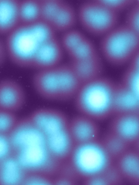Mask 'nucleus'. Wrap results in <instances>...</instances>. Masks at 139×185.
<instances>
[{
	"instance_id": "nucleus-12",
	"label": "nucleus",
	"mask_w": 139,
	"mask_h": 185,
	"mask_svg": "<svg viewBox=\"0 0 139 185\" xmlns=\"http://www.w3.org/2000/svg\"><path fill=\"white\" fill-rule=\"evenodd\" d=\"M58 86V101L73 100L81 86L69 64H61L56 67Z\"/></svg>"
},
{
	"instance_id": "nucleus-1",
	"label": "nucleus",
	"mask_w": 139,
	"mask_h": 185,
	"mask_svg": "<svg viewBox=\"0 0 139 185\" xmlns=\"http://www.w3.org/2000/svg\"><path fill=\"white\" fill-rule=\"evenodd\" d=\"M49 25L41 21L30 24H19L7 35L5 42L7 56L15 65L32 68L40 46L56 37Z\"/></svg>"
},
{
	"instance_id": "nucleus-14",
	"label": "nucleus",
	"mask_w": 139,
	"mask_h": 185,
	"mask_svg": "<svg viewBox=\"0 0 139 185\" xmlns=\"http://www.w3.org/2000/svg\"><path fill=\"white\" fill-rule=\"evenodd\" d=\"M129 113H139V97L116 82L112 116Z\"/></svg>"
},
{
	"instance_id": "nucleus-25",
	"label": "nucleus",
	"mask_w": 139,
	"mask_h": 185,
	"mask_svg": "<svg viewBox=\"0 0 139 185\" xmlns=\"http://www.w3.org/2000/svg\"><path fill=\"white\" fill-rule=\"evenodd\" d=\"M63 33L60 41L64 51L67 54L86 37L81 32L77 30L71 29Z\"/></svg>"
},
{
	"instance_id": "nucleus-30",
	"label": "nucleus",
	"mask_w": 139,
	"mask_h": 185,
	"mask_svg": "<svg viewBox=\"0 0 139 185\" xmlns=\"http://www.w3.org/2000/svg\"><path fill=\"white\" fill-rule=\"evenodd\" d=\"M13 154L9 135L0 134V161Z\"/></svg>"
},
{
	"instance_id": "nucleus-17",
	"label": "nucleus",
	"mask_w": 139,
	"mask_h": 185,
	"mask_svg": "<svg viewBox=\"0 0 139 185\" xmlns=\"http://www.w3.org/2000/svg\"><path fill=\"white\" fill-rule=\"evenodd\" d=\"M116 164L124 179L135 183L139 182V155L136 150L129 149L117 160Z\"/></svg>"
},
{
	"instance_id": "nucleus-13",
	"label": "nucleus",
	"mask_w": 139,
	"mask_h": 185,
	"mask_svg": "<svg viewBox=\"0 0 139 185\" xmlns=\"http://www.w3.org/2000/svg\"><path fill=\"white\" fill-rule=\"evenodd\" d=\"M69 64L82 85L102 76L103 64L98 54L85 59L71 60Z\"/></svg>"
},
{
	"instance_id": "nucleus-24",
	"label": "nucleus",
	"mask_w": 139,
	"mask_h": 185,
	"mask_svg": "<svg viewBox=\"0 0 139 185\" xmlns=\"http://www.w3.org/2000/svg\"><path fill=\"white\" fill-rule=\"evenodd\" d=\"M63 2L61 0H40V21L51 26Z\"/></svg>"
},
{
	"instance_id": "nucleus-7",
	"label": "nucleus",
	"mask_w": 139,
	"mask_h": 185,
	"mask_svg": "<svg viewBox=\"0 0 139 185\" xmlns=\"http://www.w3.org/2000/svg\"><path fill=\"white\" fill-rule=\"evenodd\" d=\"M26 100L25 90L19 83L11 78L0 80V109L16 113L24 107Z\"/></svg>"
},
{
	"instance_id": "nucleus-3",
	"label": "nucleus",
	"mask_w": 139,
	"mask_h": 185,
	"mask_svg": "<svg viewBox=\"0 0 139 185\" xmlns=\"http://www.w3.org/2000/svg\"><path fill=\"white\" fill-rule=\"evenodd\" d=\"M116 83L102 76L82 85L73 100L79 113L96 121L112 116Z\"/></svg>"
},
{
	"instance_id": "nucleus-11",
	"label": "nucleus",
	"mask_w": 139,
	"mask_h": 185,
	"mask_svg": "<svg viewBox=\"0 0 139 185\" xmlns=\"http://www.w3.org/2000/svg\"><path fill=\"white\" fill-rule=\"evenodd\" d=\"M64 52L60 41L56 37L40 46L32 68L38 70L56 67L61 64Z\"/></svg>"
},
{
	"instance_id": "nucleus-6",
	"label": "nucleus",
	"mask_w": 139,
	"mask_h": 185,
	"mask_svg": "<svg viewBox=\"0 0 139 185\" xmlns=\"http://www.w3.org/2000/svg\"><path fill=\"white\" fill-rule=\"evenodd\" d=\"M79 21L89 32L95 35H105L114 28L118 20V12L97 0L87 1L80 6Z\"/></svg>"
},
{
	"instance_id": "nucleus-5",
	"label": "nucleus",
	"mask_w": 139,
	"mask_h": 185,
	"mask_svg": "<svg viewBox=\"0 0 139 185\" xmlns=\"http://www.w3.org/2000/svg\"><path fill=\"white\" fill-rule=\"evenodd\" d=\"M70 157L79 177L85 179L101 173L113 163L101 141L98 139L76 144Z\"/></svg>"
},
{
	"instance_id": "nucleus-19",
	"label": "nucleus",
	"mask_w": 139,
	"mask_h": 185,
	"mask_svg": "<svg viewBox=\"0 0 139 185\" xmlns=\"http://www.w3.org/2000/svg\"><path fill=\"white\" fill-rule=\"evenodd\" d=\"M124 87L139 97V51L133 56L119 82Z\"/></svg>"
},
{
	"instance_id": "nucleus-26",
	"label": "nucleus",
	"mask_w": 139,
	"mask_h": 185,
	"mask_svg": "<svg viewBox=\"0 0 139 185\" xmlns=\"http://www.w3.org/2000/svg\"><path fill=\"white\" fill-rule=\"evenodd\" d=\"M18 119L16 113L0 109V134L8 135Z\"/></svg>"
},
{
	"instance_id": "nucleus-31",
	"label": "nucleus",
	"mask_w": 139,
	"mask_h": 185,
	"mask_svg": "<svg viewBox=\"0 0 139 185\" xmlns=\"http://www.w3.org/2000/svg\"><path fill=\"white\" fill-rule=\"evenodd\" d=\"M7 56L5 43L0 39V66L4 63Z\"/></svg>"
},
{
	"instance_id": "nucleus-27",
	"label": "nucleus",
	"mask_w": 139,
	"mask_h": 185,
	"mask_svg": "<svg viewBox=\"0 0 139 185\" xmlns=\"http://www.w3.org/2000/svg\"><path fill=\"white\" fill-rule=\"evenodd\" d=\"M126 24L131 29L139 34V1L133 5L126 17Z\"/></svg>"
},
{
	"instance_id": "nucleus-22",
	"label": "nucleus",
	"mask_w": 139,
	"mask_h": 185,
	"mask_svg": "<svg viewBox=\"0 0 139 185\" xmlns=\"http://www.w3.org/2000/svg\"><path fill=\"white\" fill-rule=\"evenodd\" d=\"M124 179L116 164L113 163L101 173L89 178L90 185H117L122 183Z\"/></svg>"
},
{
	"instance_id": "nucleus-20",
	"label": "nucleus",
	"mask_w": 139,
	"mask_h": 185,
	"mask_svg": "<svg viewBox=\"0 0 139 185\" xmlns=\"http://www.w3.org/2000/svg\"><path fill=\"white\" fill-rule=\"evenodd\" d=\"M100 141L113 160H116L129 149L130 145L124 140L109 130L104 134Z\"/></svg>"
},
{
	"instance_id": "nucleus-9",
	"label": "nucleus",
	"mask_w": 139,
	"mask_h": 185,
	"mask_svg": "<svg viewBox=\"0 0 139 185\" xmlns=\"http://www.w3.org/2000/svg\"><path fill=\"white\" fill-rule=\"evenodd\" d=\"M109 125V130L130 145L138 141L139 138V113L115 115Z\"/></svg>"
},
{
	"instance_id": "nucleus-18",
	"label": "nucleus",
	"mask_w": 139,
	"mask_h": 185,
	"mask_svg": "<svg viewBox=\"0 0 139 185\" xmlns=\"http://www.w3.org/2000/svg\"><path fill=\"white\" fill-rule=\"evenodd\" d=\"M72 6L63 1L51 26L55 31L64 33L72 29L75 25L77 16Z\"/></svg>"
},
{
	"instance_id": "nucleus-10",
	"label": "nucleus",
	"mask_w": 139,
	"mask_h": 185,
	"mask_svg": "<svg viewBox=\"0 0 139 185\" xmlns=\"http://www.w3.org/2000/svg\"><path fill=\"white\" fill-rule=\"evenodd\" d=\"M70 133L74 143H84L97 140L99 128L96 121L79 113L69 120Z\"/></svg>"
},
{
	"instance_id": "nucleus-4",
	"label": "nucleus",
	"mask_w": 139,
	"mask_h": 185,
	"mask_svg": "<svg viewBox=\"0 0 139 185\" xmlns=\"http://www.w3.org/2000/svg\"><path fill=\"white\" fill-rule=\"evenodd\" d=\"M101 48L105 59L116 66L130 61L139 51V34L126 25L115 27L105 35Z\"/></svg>"
},
{
	"instance_id": "nucleus-8",
	"label": "nucleus",
	"mask_w": 139,
	"mask_h": 185,
	"mask_svg": "<svg viewBox=\"0 0 139 185\" xmlns=\"http://www.w3.org/2000/svg\"><path fill=\"white\" fill-rule=\"evenodd\" d=\"M57 66L36 70L32 76V83L35 92L44 100L58 101Z\"/></svg>"
},
{
	"instance_id": "nucleus-28",
	"label": "nucleus",
	"mask_w": 139,
	"mask_h": 185,
	"mask_svg": "<svg viewBox=\"0 0 139 185\" xmlns=\"http://www.w3.org/2000/svg\"><path fill=\"white\" fill-rule=\"evenodd\" d=\"M100 3L116 12L132 6L138 0H97Z\"/></svg>"
},
{
	"instance_id": "nucleus-15",
	"label": "nucleus",
	"mask_w": 139,
	"mask_h": 185,
	"mask_svg": "<svg viewBox=\"0 0 139 185\" xmlns=\"http://www.w3.org/2000/svg\"><path fill=\"white\" fill-rule=\"evenodd\" d=\"M18 0H0V35H7L19 24Z\"/></svg>"
},
{
	"instance_id": "nucleus-16",
	"label": "nucleus",
	"mask_w": 139,
	"mask_h": 185,
	"mask_svg": "<svg viewBox=\"0 0 139 185\" xmlns=\"http://www.w3.org/2000/svg\"><path fill=\"white\" fill-rule=\"evenodd\" d=\"M26 173L14 154L0 161V185L22 184Z\"/></svg>"
},
{
	"instance_id": "nucleus-21",
	"label": "nucleus",
	"mask_w": 139,
	"mask_h": 185,
	"mask_svg": "<svg viewBox=\"0 0 139 185\" xmlns=\"http://www.w3.org/2000/svg\"><path fill=\"white\" fill-rule=\"evenodd\" d=\"M20 24H30L40 21V0L19 1Z\"/></svg>"
},
{
	"instance_id": "nucleus-29",
	"label": "nucleus",
	"mask_w": 139,
	"mask_h": 185,
	"mask_svg": "<svg viewBox=\"0 0 139 185\" xmlns=\"http://www.w3.org/2000/svg\"><path fill=\"white\" fill-rule=\"evenodd\" d=\"M45 175L35 173H26L22 184L25 185H48L53 183Z\"/></svg>"
},
{
	"instance_id": "nucleus-23",
	"label": "nucleus",
	"mask_w": 139,
	"mask_h": 185,
	"mask_svg": "<svg viewBox=\"0 0 139 185\" xmlns=\"http://www.w3.org/2000/svg\"><path fill=\"white\" fill-rule=\"evenodd\" d=\"M98 54L93 43L86 37L68 55L71 60H77L87 59Z\"/></svg>"
},
{
	"instance_id": "nucleus-2",
	"label": "nucleus",
	"mask_w": 139,
	"mask_h": 185,
	"mask_svg": "<svg viewBox=\"0 0 139 185\" xmlns=\"http://www.w3.org/2000/svg\"><path fill=\"white\" fill-rule=\"evenodd\" d=\"M28 116L43 134L55 158L63 162L70 157L74 143L70 132L69 120L64 112L55 108L42 107Z\"/></svg>"
}]
</instances>
